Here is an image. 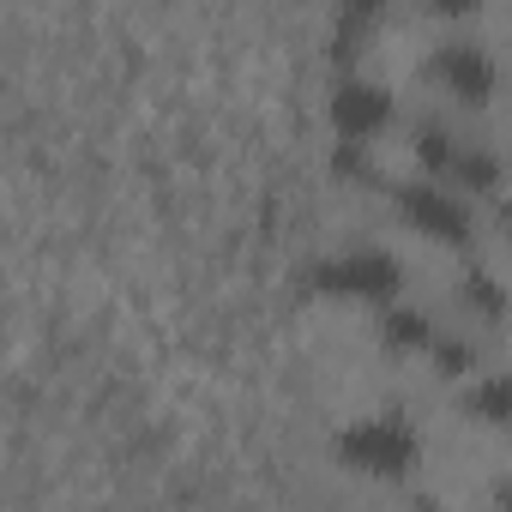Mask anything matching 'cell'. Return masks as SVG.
Wrapping results in <instances>:
<instances>
[{"label": "cell", "instance_id": "cell-1", "mask_svg": "<svg viewBox=\"0 0 512 512\" xmlns=\"http://www.w3.org/2000/svg\"><path fill=\"white\" fill-rule=\"evenodd\" d=\"M338 458L356 476H410L422 458V440H416L410 416H368L338 434Z\"/></svg>", "mask_w": 512, "mask_h": 512}, {"label": "cell", "instance_id": "cell-2", "mask_svg": "<svg viewBox=\"0 0 512 512\" xmlns=\"http://www.w3.org/2000/svg\"><path fill=\"white\" fill-rule=\"evenodd\" d=\"M314 284L326 296H350V302H392L398 284H404V266L392 253H338V260H320L314 266Z\"/></svg>", "mask_w": 512, "mask_h": 512}, {"label": "cell", "instance_id": "cell-3", "mask_svg": "<svg viewBox=\"0 0 512 512\" xmlns=\"http://www.w3.org/2000/svg\"><path fill=\"white\" fill-rule=\"evenodd\" d=\"M392 205H398V217H404L416 235H434V241H446V247H464V241H470V211H464V199H452V193L434 187V181L398 187Z\"/></svg>", "mask_w": 512, "mask_h": 512}, {"label": "cell", "instance_id": "cell-4", "mask_svg": "<svg viewBox=\"0 0 512 512\" xmlns=\"http://www.w3.org/2000/svg\"><path fill=\"white\" fill-rule=\"evenodd\" d=\"M428 73H434L458 103H488V97H494V61H488L482 43H446Z\"/></svg>", "mask_w": 512, "mask_h": 512}, {"label": "cell", "instance_id": "cell-5", "mask_svg": "<svg viewBox=\"0 0 512 512\" xmlns=\"http://www.w3.org/2000/svg\"><path fill=\"white\" fill-rule=\"evenodd\" d=\"M386 121H392V91H380V85H368V79L338 85V97H332V127H338V139H374V133H386Z\"/></svg>", "mask_w": 512, "mask_h": 512}, {"label": "cell", "instance_id": "cell-6", "mask_svg": "<svg viewBox=\"0 0 512 512\" xmlns=\"http://www.w3.org/2000/svg\"><path fill=\"white\" fill-rule=\"evenodd\" d=\"M434 320L428 314H416V308H386L380 314V344L392 350V356H416V350H434Z\"/></svg>", "mask_w": 512, "mask_h": 512}, {"label": "cell", "instance_id": "cell-7", "mask_svg": "<svg viewBox=\"0 0 512 512\" xmlns=\"http://www.w3.org/2000/svg\"><path fill=\"white\" fill-rule=\"evenodd\" d=\"M464 416L482 428H512V374H482L464 392Z\"/></svg>", "mask_w": 512, "mask_h": 512}, {"label": "cell", "instance_id": "cell-8", "mask_svg": "<svg viewBox=\"0 0 512 512\" xmlns=\"http://www.w3.org/2000/svg\"><path fill=\"white\" fill-rule=\"evenodd\" d=\"M464 308H470L476 320H488V326H500L512 302H506V284H500L494 272H470V278H464Z\"/></svg>", "mask_w": 512, "mask_h": 512}, {"label": "cell", "instance_id": "cell-9", "mask_svg": "<svg viewBox=\"0 0 512 512\" xmlns=\"http://www.w3.org/2000/svg\"><path fill=\"white\" fill-rule=\"evenodd\" d=\"M386 13V0H344V19H338V61H350L368 37V25Z\"/></svg>", "mask_w": 512, "mask_h": 512}, {"label": "cell", "instance_id": "cell-10", "mask_svg": "<svg viewBox=\"0 0 512 512\" xmlns=\"http://www.w3.org/2000/svg\"><path fill=\"white\" fill-rule=\"evenodd\" d=\"M458 151H464V145H458L440 121H428V127L416 133V157H422L428 175H452V169H458Z\"/></svg>", "mask_w": 512, "mask_h": 512}, {"label": "cell", "instance_id": "cell-11", "mask_svg": "<svg viewBox=\"0 0 512 512\" xmlns=\"http://www.w3.org/2000/svg\"><path fill=\"white\" fill-rule=\"evenodd\" d=\"M464 187H476V193H488V187H500V157L494 151H458V169H452Z\"/></svg>", "mask_w": 512, "mask_h": 512}, {"label": "cell", "instance_id": "cell-12", "mask_svg": "<svg viewBox=\"0 0 512 512\" xmlns=\"http://www.w3.org/2000/svg\"><path fill=\"white\" fill-rule=\"evenodd\" d=\"M428 356H434V368H440V374H470V368H476L470 344H458V338H434V350H428Z\"/></svg>", "mask_w": 512, "mask_h": 512}, {"label": "cell", "instance_id": "cell-13", "mask_svg": "<svg viewBox=\"0 0 512 512\" xmlns=\"http://www.w3.org/2000/svg\"><path fill=\"white\" fill-rule=\"evenodd\" d=\"M356 145H362V139H344V145H338V151H332V169H338V175H344V181H356V187H362V181H368V175H374V169H368V157H362V151H356Z\"/></svg>", "mask_w": 512, "mask_h": 512}, {"label": "cell", "instance_id": "cell-14", "mask_svg": "<svg viewBox=\"0 0 512 512\" xmlns=\"http://www.w3.org/2000/svg\"><path fill=\"white\" fill-rule=\"evenodd\" d=\"M428 7H434V13H446V19H464V13H476V7H482V0H428Z\"/></svg>", "mask_w": 512, "mask_h": 512}, {"label": "cell", "instance_id": "cell-15", "mask_svg": "<svg viewBox=\"0 0 512 512\" xmlns=\"http://www.w3.org/2000/svg\"><path fill=\"white\" fill-rule=\"evenodd\" d=\"M500 223H506V235H512V205H506V211H500Z\"/></svg>", "mask_w": 512, "mask_h": 512}]
</instances>
